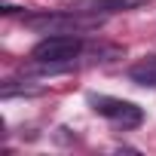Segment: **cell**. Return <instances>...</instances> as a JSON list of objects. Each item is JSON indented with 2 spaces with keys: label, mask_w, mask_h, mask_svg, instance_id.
<instances>
[{
  "label": "cell",
  "mask_w": 156,
  "mask_h": 156,
  "mask_svg": "<svg viewBox=\"0 0 156 156\" xmlns=\"http://www.w3.org/2000/svg\"><path fill=\"white\" fill-rule=\"evenodd\" d=\"M25 28L43 31V34H83L101 28V16H80V12H46V16H28Z\"/></svg>",
  "instance_id": "obj_1"
},
{
  "label": "cell",
  "mask_w": 156,
  "mask_h": 156,
  "mask_svg": "<svg viewBox=\"0 0 156 156\" xmlns=\"http://www.w3.org/2000/svg\"><path fill=\"white\" fill-rule=\"evenodd\" d=\"M89 104L95 107V113L113 119L116 126L122 129H135L144 122V110L132 101H122V98H107V95H89Z\"/></svg>",
  "instance_id": "obj_2"
},
{
  "label": "cell",
  "mask_w": 156,
  "mask_h": 156,
  "mask_svg": "<svg viewBox=\"0 0 156 156\" xmlns=\"http://www.w3.org/2000/svg\"><path fill=\"white\" fill-rule=\"evenodd\" d=\"M80 52H83V43L76 37H70V34H52V37L40 40L31 49V58L34 61H73Z\"/></svg>",
  "instance_id": "obj_3"
},
{
  "label": "cell",
  "mask_w": 156,
  "mask_h": 156,
  "mask_svg": "<svg viewBox=\"0 0 156 156\" xmlns=\"http://www.w3.org/2000/svg\"><path fill=\"white\" fill-rule=\"evenodd\" d=\"M129 80L138 83V86L156 89V55H147V58H141L138 64H132V67H129Z\"/></svg>",
  "instance_id": "obj_4"
},
{
  "label": "cell",
  "mask_w": 156,
  "mask_h": 156,
  "mask_svg": "<svg viewBox=\"0 0 156 156\" xmlns=\"http://www.w3.org/2000/svg\"><path fill=\"white\" fill-rule=\"evenodd\" d=\"M141 3H147V0H92L95 12H98V9H101V12H126V9H135V6H141Z\"/></svg>",
  "instance_id": "obj_5"
}]
</instances>
